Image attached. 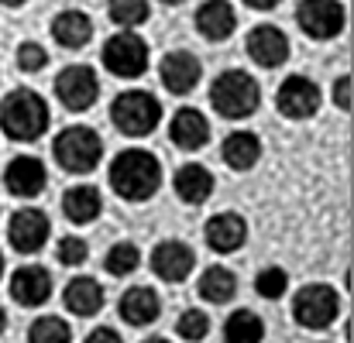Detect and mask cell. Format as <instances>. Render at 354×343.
<instances>
[{"label":"cell","mask_w":354,"mask_h":343,"mask_svg":"<svg viewBox=\"0 0 354 343\" xmlns=\"http://www.w3.org/2000/svg\"><path fill=\"white\" fill-rule=\"evenodd\" d=\"M111 189L127 203H148L162 189V161L148 148H124L111 161Z\"/></svg>","instance_id":"1"},{"label":"cell","mask_w":354,"mask_h":343,"mask_svg":"<svg viewBox=\"0 0 354 343\" xmlns=\"http://www.w3.org/2000/svg\"><path fill=\"white\" fill-rule=\"evenodd\" d=\"M0 130L10 141H38L48 130V104L41 93L21 86L0 100Z\"/></svg>","instance_id":"2"},{"label":"cell","mask_w":354,"mask_h":343,"mask_svg":"<svg viewBox=\"0 0 354 343\" xmlns=\"http://www.w3.org/2000/svg\"><path fill=\"white\" fill-rule=\"evenodd\" d=\"M210 107L224 120H248L261 107V86L244 69H224L210 86Z\"/></svg>","instance_id":"3"},{"label":"cell","mask_w":354,"mask_h":343,"mask_svg":"<svg viewBox=\"0 0 354 343\" xmlns=\"http://www.w3.org/2000/svg\"><path fill=\"white\" fill-rule=\"evenodd\" d=\"M52 158L69 175H90L104 158V141L90 124H69L52 141Z\"/></svg>","instance_id":"4"},{"label":"cell","mask_w":354,"mask_h":343,"mask_svg":"<svg viewBox=\"0 0 354 343\" xmlns=\"http://www.w3.org/2000/svg\"><path fill=\"white\" fill-rule=\"evenodd\" d=\"M111 120H114V127H118L120 134H127V137H145V134H151V130L158 127L162 104H158V97L148 93V90H124V93L114 97V104H111Z\"/></svg>","instance_id":"5"},{"label":"cell","mask_w":354,"mask_h":343,"mask_svg":"<svg viewBox=\"0 0 354 343\" xmlns=\"http://www.w3.org/2000/svg\"><path fill=\"white\" fill-rule=\"evenodd\" d=\"M104 69L118 79H138L148 72L151 66V52H148V41L138 35V31H118L104 41Z\"/></svg>","instance_id":"6"},{"label":"cell","mask_w":354,"mask_h":343,"mask_svg":"<svg viewBox=\"0 0 354 343\" xmlns=\"http://www.w3.org/2000/svg\"><path fill=\"white\" fill-rule=\"evenodd\" d=\"M341 316V295L330 285H303L292 299V320L306 330H327Z\"/></svg>","instance_id":"7"},{"label":"cell","mask_w":354,"mask_h":343,"mask_svg":"<svg viewBox=\"0 0 354 343\" xmlns=\"http://www.w3.org/2000/svg\"><path fill=\"white\" fill-rule=\"evenodd\" d=\"M296 24L310 41H334L348 24V10L341 0H299Z\"/></svg>","instance_id":"8"},{"label":"cell","mask_w":354,"mask_h":343,"mask_svg":"<svg viewBox=\"0 0 354 343\" xmlns=\"http://www.w3.org/2000/svg\"><path fill=\"white\" fill-rule=\"evenodd\" d=\"M55 97L66 110L73 114H83L90 110L97 100H100V79H97V69L93 66H66L59 76H55Z\"/></svg>","instance_id":"9"},{"label":"cell","mask_w":354,"mask_h":343,"mask_svg":"<svg viewBox=\"0 0 354 343\" xmlns=\"http://www.w3.org/2000/svg\"><path fill=\"white\" fill-rule=\"evenodd\" d=\"M320 86L310 79V76H303V72H292V76H286L282 79V86H279V93H275V107H279V114L286 117V120H310V117L320 110Z\"/></svg>","instance_id":"10"},{"label":"cell","mask_w":354,"mask_h":343,"mask_svg":"<svg viewBox=\"0 0 354 343\" xmlns=\"http://www.w3.org/2000/svg\"><path fill=\"white\" fill-rule=\"evenodd\" d=\"M48 233H52L48 213L38 210V206H21L7 224V240L21 254H38L48 244Z\"/></svg>","instance_id":"11"},{"label":"cell","mask_w":354,"mask_h":343,"mask_svg":"<svg viewBox=\"0 0 354 343\" xmlns=\"http://www.w3.org/2000/svg\"><path fill=\"white\" fill-rule=\"evenodd\" d=\"M158 79H162V86H165L172 97H186V93H193V90L200 86V79H203V62H200L193 52H186V48H172V52L158 62Z\"/></svg>","instance_id":"12"},{"label":"cell","mask_w":354,"mask_h":343,"mask_svg":"<svg viewBox=\"0 0 354 343\" xmlns=\"http://www.w3.org/2000/svg\"><path fill=\"white\" fill-rule=\"evenodd\" d=\"M193 268H196V251L186 240L169 237V240H158L155 244V251H151V271L162 282L179 285V282H186L193 275Z\"/></svg>","instance_id":"13"},{"label":"cell","mask_w":354,"mask_h":343,"mask_svg":"<svg viewBox=\"0 0 354 343\" xmlns=\"http://www.w3.org/2000/svg\"><path fill=\"white\" fill-rule=\"evenodd\" d=\"M244 48L258 69H279L289 59V38L279 24H254L244 38Z\"/></svg>","instance_id":"14"},{"label":"cell","mask_w":354,"mask_h":343,"mask_svg":"<svg viewBox=\"0 0 354 343\" xmlns=\"http://www.w3.org/2000/svg\"><path fill=\"white\" fill-rule=\"evenodd\" d=\"M45 182H48L45 161L35 158V155H17V158H10L7 168H3V189H7L10 196H17V199H35V196H41Z\"/></svg>","instance_id":"15"},{"label":"cell","mask_w":354,"mask_h":343,"mask_svg":"<svg viewBox=\"0 0 354 343\" xmlns=\"http://www.w3.org/2000/svg\"><path fill=\"white\" fill-rule=\"evenodd\" d=\"M10 299L24 309H38L52 299V275L41 264H24L10 275Z\"/></svg>","instance_id":"16"},{"label":"cell","mask_w":354,"mask_h":343,"mask_svg":"<svg viewBox=\"0 0 354 343\" xmlns=\"http://www.w3.org/2000/svg\"><path fill=\"white\" fill-rule=\"evenodd\" d=\"M203 240H207V247L217 251V254H234V251L244 247V240H248V220H244L241 213H234V210H221V213H214V217L207 220Z\"/></svg>","instance_id":"17"},{"label":"cell","mask_w":354,"mask_h":343,"mask_svg":"<svg viewBox=\"0 0 354 343\" xmlns=\"http://www.w3.org/2000/svg\"><path fill=\"white\" fill-rule=\"evenodd\" d=\"M193 24H196L200 38H207V41L221 45V41H227V38L234 35V28H237L234 3H231V0H203V3L196 7Z\"/></svg>","instance_id":"18"},{"label":"cell","mask_w":354,"mask_h":343,"mask_svg":"<svg viewBox=\"0 0 354 343\" xmlns=\"http://www.w3.org/2000/svg\"><path fill=\"white\" fill-rule=\"evenodd\" d=\"M169 141L183 151H200L210 141V120L207 114H200L196 107H183L176 110L169 120Z\"/></svg>","instance_id":"19"},{"label":"cell","mask_w":354,"mask_h":343,"mask_svg":"<svg viewBox=\"0 0 354 343\" xmlns=\"http://www.w3.org/2000/svg\"><path fill=\"white\" fill-rule=\"evenodd\" d=\"M120 320L127 326H151L162 316V299L151 285H131L118 302Z\"/></svg>","instance_id":"20"},{"label":"cell","mask_w":354,"mask_h":343,"mask_svg":"<svg viewBox=\"0 0 354 343\" xmlns=\"http://www.w3.org/2000/svg\"><path fill=\"white\" fill-rule=\"evenodd\" d=\"M52 38H55V45H62V48H69V52L86 48L90 38H93V17H90L86 10H76V7L59 10V14L52 17Z\"/></svg>","instance_id":"21"},{"label":"cell","mask_w":354,"mask_h":343,"mask_svg":"<svg viewBox=\"0 0 354 343\" xmlns=\"http://www.w3.org/2000/svg\"><path fill=\"white\" fill-rule=\"evenodd\" d=\"M172 186H176V196H179L186 206H203V203L214 196V189H217L214 172H210L207 165H200V161L183 165V168L176 172Z\"/></svg>","instance_id":"22"},{"label":"cell","mask_w":354,"mask_h":343,"mask_svg":"<svg viewBox=\"0 0 354 343\" xmlns=\"http://www.w3.org/2000/svg\"><path fill=\"white\" fill-rule=\"evenodd\" d=\"M104 285L97 282V278H90V275H80V278H73L69 285H66V292H62V306L76 316V320H90V316H97L100 309H104Z\"/></svg>","instance_id":"23"},{"label":"cell","mask_w":354,"mask_h":343,"mask_svg":"<svg viewBox=\"0 0 354 343\" xmlns=\"http://www.w3.org/2000/svg\"><path fill=\"white\" fill-rule=\"evenodd\" d=\"M221 158H224V165L234 168V172L254 168L258 158H261V137H258L254 130H231V134L224 137V144H221Z\"/></svg>","instance_id":"24"},{"label":"cell","mask_w":354,"mask_h":343,"mask_svg":"<svg viewBox=\"0 0 354 343\" xmlns=\"http://www.w3.org/2000/svg\"><path fill=\"white\" fill-rule=\"evenodd\" d=\"M100 210H104V199L97 186H73L62 193V213L69 224H93Z\"/></svg>","instance_id":"25"},{"label":"cell","mask_w":354,"mask_h":343,"mask_svg":"<svg viewBox=\"0 0 354 343\" xmlns=\"http://www.w3.org/2000/svg\"><path fill=\"white\" fill-rule=\"evenodd\" d=\"M196 292H200V299H203V302H210V306H224V302H231V299L237 295L234 271H231V268H224V264H210V268L200 275Z\"/></svg>","instance_id":"26"},{"label":"cell","mask_w":354,"mask_h":343,"mask_svg":"<svg viewBox=\"0 0 354 343\" xmlns=\"http://www.w3.org/2000/svg\"><path fill=\"white\" fill-rule=\"evenodd\" d=\"M265 340V323L251 309H234L224 320V343H261Z\"/></svg>","instance_id":"27"},{"label":"cell","mask_w":354,"mask_h":343,"mask_svg":"<svg viewBox=\"0 0 354 343\" xmlns=\"http://www.w3.org/2000/svg\"><path fill=\"white\" fill-rule=\"evenodd\" d=\"M107 14H111V21H114L118 28L134 31L138 24L148 21L151 3H148V0H107Z\"/></svg>","instance_id":"28"},{"label":"cell","mask_w":354,"mask_h":343,"mask_svg":"<svg viewBox=\"0 0 354 343\" xmlns=\"http://www.w3.org/2000/svg\"><path fill=\"white\" fill-rule=\"evenodd\" d=\"M28 343H73V330L62 316H38L28 326Z\"/></svg>","instance_id":"29"},{"label":"cell","mask_w":354,"mask_h":343,"mask_svg":"<svg viewBox=\"0 0 354 343\" xmlns=\"http://www.w3.org/2000/svg\"><path fill=\"white\" fill-rule=\"evenodd\" d=\"M138 264H141V251H138L131 240H118V244L107 251V257H104V268H107L114 278H127V275H134V271H138Z\"/></svg>","instance_id":"30"},{"label":"cell","mask_w":354,"mask_h":343,"mask_svg":"<svg viewBox=\"0 0 354 343\" xmlns=\"http://www.w3.org/2000/svg\"><path fill=\"white\" fill-rule=\"evenodd\" d=\"M254 292H258L261 299H282V295L289 292V275H286V268H279V264L261 268L258 278H254Z\"/></svg>","instance_id":"31"},{"label":"cell","mask_w":354,"mask_h":343,"mask_svg":"<svg viewBox=\"0 0 354 343\" xmlns=\"http://www.w3.org/2000/svg\"><path fill=\"white\" fill-rule=\"evenodd\" d=\"M176 333L186 343H200L210 333V316L203 309H186L179 320H176Z\"/></svg>","instance_id":"32"},{"label":"cell","mask_w":354,"mask_h":343,"mask_svg":"<svg viewBox=\"0 0 354 343\" xmlns=\"http://www.w3.org/2000/svg\"><path fill=\"white\" fill-rule=\"evenodd\" d=\"M86 257H90V244L76 233H69L55 244V261L66 268H80V264H86Z\"/></svg>","instance_id":"33"},{"label":"cell","mask_w":354,"mask_h":343,"mask_svg":"<svg viewBox=\"0 0 354 343\" xmlns=\"http://www.w3.org/2000/svg\"><path fill=\"white\" fill-rule=\"evenodd\" d=\"M14 62H17L21 72H41L48 66V52L38 41H21L17 52H14Z\"/></svg>","instance_id":"34"},{"label":"cell","mask_w":354,"mask_h":343,"mask_svg":"<svg viewBox=\"0 0 354 343\" xmlns=\"http://www.w3.org/2000/svg\"><path fill=\"white\" fill-rule=\"evenodd\" d=\"M334 104H337V110H351V76L334 79Z\"/></svg>","instance_id":"35"},{"label":"cell","mask_w":354,"mask_h":343,"mask_svg":"<svg viewBox=\"0 0 354 343\" xmlns=\"http://www.w3.org/2000/svg\"><path fill=\"white\" fill-rule=\"evenodd\" d=\"M83 343H124V340H120V333L114 326H97V330H90V337Z\"/></svg>","instance_id":"36"},{"label":"cell","mask_w":354,"mask_h":343,"mask_svg":"<svg viewBox=\"0 0 354 343\" xmlns=\"http://www.w3.org/2000/svg\"><path fill=\"white\" fill-rule=\"evenodd\" d=\"M244 3H248L251 10H275L282 0H244Z\"/></svg>","instance_id":"37"},{"label":"cell","mask_w":354,"mask_h":343,"mask_svg":"<svg viewBox=\"0 0 354 343\" xmlns=\"http://www.w3.org/2000/svg\"><path fill=\"white\" fill-rule=\"evenodd\" d=\"M0 3H3V7H14V10H17V7H24L28 0H0Z\"/></svg>","instance_id":"38"},{"label":"cell","mask_w":354,"mask_h":343,"mask_svg":"<svg viewBox=\"0 0 354 343\" xmlns=\"http://www.w3.org/2000/svg\"><path fill=\"white\" fill-rule=\"evenodd\" d=\"M3 330H7V313H3V306H0V337H3Z\"/></svg>","instance_id":"39"},{"label":"cell","mask_w":354,"mask_h":343,"mask_svg":"<svg viewBox=\"0 0 354 343\" xmlns=\"http://www.w3.org/2000/svg\"><path fill=\"white\" fill-rule=\"evenodd\" d=\"M141 343H169L165 337H148V340H141Z\"/></svg>","instance_id":"40"},{"label":"cell","mask_w":354,"mask_h":343,"mask_svg":"<svg viewBox=\"0 0 354 343\" xmlns=\"http://www.w3.org/2000/svg\"><path fill=\"white\" fill-rule=\"evenodd\" d=\"M162 3H169V7H179V3H186V0H162Z\"/></svg>","instance_id":"41"},{"label":"cell","mask_w":354,"mask_h":343,"mask_svg":"<svg viewBox=\"0 0 354 343\" xmlns=\"http://www.w3.org/2000/svg\"><path fill=\"white\" fill-rule=\"evenodd\" d=\"M0 278H3V251H0Z\"/></svg>","instance_id":"42"},{"label":"cell","mask_w":354,"mask_h":343,"mask_svg":"<svg viewBox=\"0 0 354 343\" xmlns=\"http://www.w3.org/2000/svg\"><path fill=\"white\" fill-rule=\"evenodd\" d=\"M324 343H327V340H324Z\"/></svg>","instance_id":"43"}]
</instances>
